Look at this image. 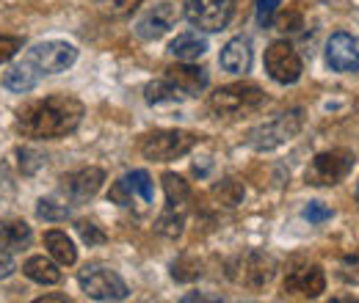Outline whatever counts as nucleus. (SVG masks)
Returning a JSON list of instances; mask_svg holds the SVG:
<instances>
[{"label":"nucleus","mask_w":359,"mask_h":303,"mask_svg":"<svg viewBox=\"0 0 359 303\" xmlns=\"http://www.w3.org/2000/svg\"><path fill=\"white\" fill-rule=\"evenodd\" d=\"M163 190H166V207H172V210H182L188 204V199H191L188 182L172 171L163 174Z\"/></svg>","instance_id":"obj_22"},{"label":"nucleus","mask_w":359,"mask_h":303,"mask_svg":"<svg viewBox=\"0 0 359 303\" xmlns=\"http://www.w3.org/2000/svg\"><path fill=\"white\" fill-rule=\"evenodd\" d=\"M196 135L185 130H155L141 138V155L155 163H172L196 146Z\"/></svg>","instance_id":"obj_3"},{"label":"nucleus","mask_w":359,"mask_h":303,"mask_svg":"<svg viewBox=\"0 0 359 303\" xmlns=\"http://www.w3.org/2000/svg\"><path fill=\"white\" fill-rule=\"evenodd\" d=\"M128 182H130V188H133V193H138L147 204H152V199H155V190H152V179H149V174L147 171H130L128 174Z\"/></svg>","instance_id":"obj_27"},{"label":"nucleus","mask_w":359,"mask_h":303,"mask_svg":"<svg viewBox=\"0 0 359 303\" xmlns=\"http://www.w3.org/2000/svg\"><path fill=\"white\" fill-rule=\"evenodd\" d=\"M31 226L25 220H0V251L17 254L31 243Z\"/></svg>","instance_id":"obj_16"},{"label":"nucleus","mask_w":359,"mask_h":303,"mask_svg":"<svg viewBox=\"0 0 359 303\" xmlns=\"http://www.w3.org/2000/svg\"><path fill=\"white\" fill-rule=\"evenodd\" d=\"M213 193H216V199H219L224 207H235V204H241V199H243V185H241L238 179H224Z\"/></svg>","instance_id":"obj_25"},{"label":"nucleus","mask_w":359,"mask_h":303,"mask_svg":"<svg viewBox=\"0 0 359 303\" xmlns=\"http://www.w3.org/2000/svg\"><path fill=\"white\" fill-rule=\"evenodd\" d=\"M282 31H299L302 25H304V17H302V11L296 8V6H290L282 17H279V22H276Z\"/></svg>","instance_id":"obj_34"},{"label":"nucleus","mask_w":359,"mask_h":303,"mask_svg":"<svg viewBox=\"0 0 359 303\" xmlns=\"http://www.w3.org/2000/svg\"><path fill=\"white\" fill-rule=\"evenodd\" d=\"M78 284L91 301H125L130 295L122 276L105 265H86L78 273Z\"/></svg>","instance_id":"obj_5"},{"label":"nucleus","mask_w":359,"mask_h":303,"mask_svg":"<svg viewBox=\"0 0 359 303\" xmlns=\"http://www.w3.org/2000/svg\"><path fill=\"white\" fill-rule=\"evenodd\" d=\"M11 273H14V262H11V254L0 251V279H6V276H11Z\"/></svg>","instance_id":"obj_37"},{"label":"nucleus","mask_w":359,"mask_h":303,"mask_svg":"<svg viewBox=\"0 0 359 303\" xmlns=\"http://www.w3.org/2000/svg\"><path fill=\"white\" fill-rule=\"evenodd\" d=\"M169 52L180 61H196L208 52V42L199 34H180L177 39L169 44Z\"/></svg>","instance_id":"obj_20"},{"label":"nucleus","mask_w":359,"mask_h":303,"mask_svg":"<svg viewBox=\"0 0 359 303\" xmlns=\"http://www.w3.org/2000/svg\"><path fill=\"white\" fill-rule=\"evenodd\" d=\"M141 6V0H97V8L105 17H128Z\"/></svg>","instance_id":"obj_26"},{"label":"nucleus","mask_w":359,"mask_h":303,"mask_svg":"<svg viewBox=\"0 0 359 303\" xmlns=\"http://www.w3.org/2000/svg\"><path fill=\"white\" fill-rule=\"evenodd\" d=\"M78 234H81V240L86 243V246H102L108 237H105V232L97 226V223H91V220H78Z\"/></svg>","instance_id":"obj_30"},{"label":"nucleus","mask_w":359,"mask_h":303,"mask_svg":"<svg viewBox=\"0 0 359 303\" xmlns=\"http://www.w3.org/2000/svg\"><path fill=\"white\" fill-rule=\"evenodd\" d=\"M219 64L229 75L249 72V66H252V44H249V39H243V36L229 39L222 50V55H219Z\"/></svg>","instance_id":"obj_15"},{"label":"nucleus","mask_w":359,"mask_h":303,"mask_svg":"<svg viewBox=\"0 0 359 303\" xmlns=\"http://www.w3.org/2000/svg\"><path fill=\"white\" fill-rule=\"evenodd\" d=\"M180 94L177 88L172 86L166 78L163 80H155V83H149V86L144 88V99L149 102V105H166V102H177Z\"/></svg>","instance_id":"obj_23"},{"label":"nucleus","mask_w":359,"mask_h":303,"mask_svg":"<svg viewBox=\"0 0 359 303\" xmlns=\"http://www.w3.org/2000/svg\"><path fill=\"white\" fill-rule=\"evenodd\" d=\"M175 279H180V281H191V279H196L202 270H199V262H194V260H180L175 262Z\"/></svg>","instance_id":"obj_33"},{"label":"nucleus","mask_w":359,"mask_h":303,"mask_svg":"<svg viewBox=\"0 0 359 303\" xmlns=\"http://www.w3.org/2000/svg\"><path fill=\"white\" fill-rule=\"evenodd\" d=\"M39 69L25 58L22 64H14L8 72H6V78H3V86L8 88V91H17V94H28L31 88H36L39 83Z\"/></svg>","instance_id":"obj_17"},{"label":"nucleus","mask_w":359,"mask_h":303,"mask_svg":"<svg viewBox=\"0 0 359 303\" xmlns=\"http://www.w3.org/2000/svg\"><path fill=\"white\" fill-rule=\"evenodd\" d=\"M337 276H340L346 284L359 287V251H354V254H348V257H343V260H340Z\"/></svg>","instance_id":"obj_29"},{"label":"nucleus","mask_w":359,"mask_h":303,"mask_svg":"<svg viewBox=\"0 0 359 303\" xmlns=\"http://www.w3.org/2000/svg\"><path fill=\"white\" fill-rule=\"evenodd\" d=\"M182 14L194 28L216 34L229 25L235 14V0H185Z\"/></svg>","instance_id":"obj_6"},{"label":"nucleus","mask_w":359,"mask_h":303,"mask_svg":"<svg viewBox=\"0 0 359 303\" xmlns=\"http://www.w3.org/2000/svg\"><path fill=\"white\" fill-rule=\"evenodd\" d=\"M266 102V94L263 88L255 86V83H232V86L216 88L208 99L210 111L216 116H229V119H238V116H246V113H255L260 105Z\"/></svg>","instance_id":"obj_2"},{"label":"nucleus","mask_w":359,"mask_h":303,"mask_svg":"<svg viewBox=\"0 0 359 303\" xmlns=\"http://www.w3.org/2000/svg\"><path fill=\"white\" fill-rule=\"evenodd\" d=\"M351 169H354V155L348 149L320 152V155H315V160L307 169V185H315V188L340 185Z\"/></svg>","instance_id":"obj_7"},{"label":"nucleus","mask_w":359,"mask_h":303,"mask_svg":"<svg viewBox=\"0 0 359 303\" xmlns=\"http://www.w3.org/2000/svg\"><path fill=\"white\" fill-rule=\"evenodd\" d=\"M326 290V276L320 265H299L287 270L285 276V293L287 295H302V298H318Z\"/></svg>","instance_id":"obj_11"},{"label":"nucleus","mask_w":359,"mask_h":303,"mask_svg":"<svg viewBox=\"0 0 359 303\" xmlns=\"http://www.w3.org/2000/svg\"><path fill=\"white\" fill-rule=\"evenodd\" d=\"M304 125V116L299 108L293 111H285L279 116H273L271 122H263L260 127L249 132V146L257 149V152H271V149H279L282 143H287L290 138H296L299 130Z\"/></svg>","instance_id":"obj_4"},{"label":"nucleus","mask_w":359,"mask_h":303,"mask_svg":"<svg viewBox=\"0 0 359 303\" xmlns=\"http://www.w3.org/2000/svg\"><path fill=\"white\" fill-rule=\"evenodd\" d=\"M276 11H279V0H257V11H255L257 25H260V28H271Z\"/></svg>","instance_id":"obj_32"},{"label":"nucleus","mask_w":359,"mask_h":303,"mask_svg":"<svg viewBox=\"0 0 359 303\" xmlns=\"http://www.w3.org/2000/svg\"><path fill=\"white\" fill-rule=\"evenodd\" d=\"M273 276V260L263 257V254H252L243 262V284L249 290H263Z\"/></svg>","instance_id":"obj_18"},{"label":"nucleus","mask_w":359,"mask_h":303,"mask_svg":"<svg viewBox=\"0 0 359 303\" xmlns=\"http://www.w3.org/2000/svg\"><path fill=\"white\" fill-rule=\"evenodd\" d=\"M334 216L323 202H310L307 207H304V218L310 220V223H323V220H329V218Z\"/></svg>","instance_id":"obj_35"},{"label":"nucleus","mask_w":359,"mask_h":303,"mask_svg":"<svg viewBox=\"0 0 359 303\" xmlns=\"http://www.w3.org/2000/svg\"><path fill=\"white\" fill-rule=\"evenodd\" d=\"M102 182H105V171L91 166V169H81V171L64 176V190L72 202L81 204V202H89L91 196L102 188Z\"/></svg>","instance_id":"obj_13"},{"label":"nucleus","mask_w":359,"mask_h":303,"mask_svg":"<svg viewBox=\"0 0 359 303\" xmlns=\"http://www.w3.org/2000/svg\"><path fill=\"white\" fill-rule=\"evenodd\" d=\"M36 216L42 218V220H50V223L67 220V218H69V207H67V204H58V202H53V199H42V202L36 204Z\"/></svg>","instance_id":"obj_28"},{"label":"nucleus","mask_w":359,"mask_h":303,"mask_svg":"<svg viewBox=\"0 0 359 303\" xmlns=\"http://www.w3.org/2000/svg\"><path fill=\"white\" fill-rule=\"evenodd\" d=\"M357 202H359V182H357Z\"/></svg>","instance_id":"obj_38"},{"label":"nucleus","mask_w":359,"mask_h":303,"mask_svg":"<svg viewBox=\"0 0 359 303\" xmlns=\"http://www.w3.org/2000/svg\"><path fill=\"white\" fill-rule=\"evenodd\" d=\"M45 248L58 265H75L78 262V248L72 246V240L67 237V232H58V229L45 232Z\"/></svg>","instance_id":"obj_19"},{"label":"nucleus","mask_w":359,"mask_h":303,"mask_svg":"<svg viewBox=\"0 0 359 303\" xmlns=\"http://www.w3.org/2000/svg\"><path fill=\"white\" fill-rule=\"evenodd\" d=\"M166 80L177 88L180 94L185 97H196L199 91L208 88V72L202 66H191L188 61L177 64V66H169L166 69Z\"/></svg>","instance_id":"obj_14"},{"label":"nucleus","mask_w":359,"mask_h":303,"mask_svg":"<svg viewBox=\"0 0 359 303\" xmlns=\"http://www.w3.org/2000/svg\"><path fill=\"white\" fill-rule=\"evenodd\" d=\"M326 64L334 72H357L359 69V44L354 42V36L337 31L329 36L326 42Z\"/></svg>","instance_id":"obj_12"},{"label":"nucleus","mask_w":359,"mask_h":303,"mask_svg":"<svg viewBox=\"0 0 359 303\" xmlns=\"http://www.w3.org/2000/svg\"><path fill=\"white\" fill-rule=\"evenodd\" d=\"M28 61L45 72V75H58V72H67L75 61H78V47L69 42H42L34 44L28 50Z\"/></svg>","instance_id":"obj_9"},{"label":"nucleus","mask_w":359,"mask_h":303,"mask_svg":"<svg viewBox=\"0 0 359 303\" xmlns=\"http://www.w3.org/2000/svg\"><path fill=\"white\" fill-rule=\"evenodd\" d=\"M22 273L36 281V284H58L61 281V270L55 262L45 260V257H31V260L22 265Z\"/></svg>","instance_id":"obj_21"},{"label":"nucleus","mask_w":359,"mask_h":303,"mask_svg":"<svg viewBox=\"0 0 359 303\" xmlns=\"http://www.w3.org/2000/svg\"><path fill=\"white\" fill-rule=\"evenodd\" d=\"M182 223H185L182 210H172V207H166V213L158 218L155 229H158L161 234H166V237H180V234H182Z\"/></svg>","instance_id":"obj_24"},{"label":"nucleus","mask_w":359,"mask_h":303,"mask_svg":"<svg viewBox=\"0 0 359 303\" xmlns=\"http://www.w3.org/2000/svg\"><path fill=\"white\" fill-rule=\"evenodd\" d=\"M180 20V11L175 3H158L155 8H149L138 22H135V36L144 42L161 39L163 34H169Z\"/></svg>","instance_id":"obj_10"},{"label":"nucleus","mask_w":359,"mask_h":303,"mask_svg":"<svg viewBox=\"0 0 359 303\" xmlns=\"http://www.w3.org/2000/svg\"><path fill=\"white\" fill-rule=\"evenodd\" d=\"M266 72L279 86H293L302 78L304 64H302L296 47L290 42H273L266 50Z\"/></svg>","instance_id":"obj_8"},{"label":"nucleus","mask_w":359,"mask_h":303,"mask_svg":"<svg viewBox=\"0 0 359 303\" xmlns=\"http://www.w3.org/2000/svg\"><path fill=\"white\" fill-rule=\"evenodd\" d=\"M20 47H22V39H17V36H0V64H6L8 58H14Z\"/></svg>","instance_id":"obj_36"},{"label":"nucleus","mask_w":359,"mask_h":303,"mask_svg":"<svg viewBox=\"0 0 359 303\" xmlns=\"http://www.w3.org/2000/svg\"><path fill=\"white\" fill-rule=\"evenodd\" d=\"M111 202L114 204H122V207H130L133 204V188H130V182H128V176H122L119 182H114L111 185Z\"/></svg>","instance_id":"obj_31"},{"label":"nucleus","mask_w":359,"mask_h":303,"mask_svg":"<svg viewBox=\"0 0 359 303\" xmlns=\"http://www.w3.org/2000/svg\"><path fill=\"white\" fill-rule=\"evenodd\" d=\"M83 119V105L75 97L53 94L34 99L17 111V130L25 138H64L78 130Z\"/></svg>","instance_id":"obj_1"}]
</instances>
